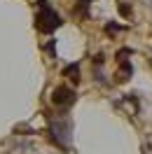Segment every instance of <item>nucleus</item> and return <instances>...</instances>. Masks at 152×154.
Masks as SVG:
<instances>
[{"label": "nucleus", "instance_id": "f257e3e1", "mask_svg": "<svg viewBox=\"0 0 152 154\" xmlns=\"http://www.w3.org/2000/svg\"><path fill=\"white\" fill-rule=\"evenodd\" d=\"M70 131H73V126H70L68 119H52L49 128H47V138L56 145L59 149H68V145H70Z\"/></svg>", "mask_w": 152, "mask_h": 154}, {"label": "nucleus", "instance_id": "f03ea898", "mask_svg": "<svg viewBox=\"0 0 152 154\" xmlns=\"http://www.w3.org/2000/svg\"><path fill=\"white\" fill-rule=\"evenodd\" d=\"M35 21H38L35 26H38L42 33H52V30H56L59 26L63 23V19H61L56 12L49 7V5H47V7H42V12H40L38 17H35Z\"/></svg>", "mask_w": 152, "mask_h": 154}, {"label": "nucleus", "instance_id": "7ed1b4c3", "mask_svg": "<svg viewBox=\"0 0 152 154\" xmlns=\"http://www.w3.org/2000/svg\"><path fill=\"white\" fill-rule=\"evenodd\" d=\"M75 91L70 87H66V84H61V87H56L54 91H52V103L56 107H68V105H73L75 103Z\"/></svg>", "mask_w": 152, "mask_h": 154}, {"label": "nucleus", "instance_id": "20e7f679", "mask_svg": "<svg viewBox=\"0 0 152 154\" xmlns=\"http://www.w3.org/2000/svg\"><path fill=\"white\" fill-rule=\"evenodd\" d=\"M63 75H66L73 84H80V79H82V77H80V63H68V66L63 68Z\"/></svg>", "mask_w": 152, "mask_h": 154}, {"label": "nucleus", "instance_id": "39448f33", "mask_svg": "<svg viewBox=\"0 0 152 154\" xmlns=\"http://www.w3.org/2000/svg\"><path fill=\"white\" fill-rule=\"evenodd\" d=\"M129 54H131V49H119V51H117V61H119V63H122V61H126V56H129Z\"/></svg>", "mask_w": 152, "mask_h": 154}, {"label": "nucleus", "instance_id": "423d86ee", "mask_svg": "<svg viewBox=\"0 0 152 154\" xmlns=\"http://www.w3.org/2000/svg\"><path fill=\"white\" fill-rule=\"evenodd\" d=\"M119 14H124V17H131V7H129L126 2H119Z\"/></svg>", "mask_w": 152, "mask_h": 154}, {"label": "nucleus", "instance_id": "0eeeda50", "mask_svg": "<svg viewBox=\"0 0 152 154\" xmlns=\"http://www.w3.org/2000/svg\"><path fill=\"white\" fill-rule=\"evenodd\" d=\"M105 30H108V33H117V30H122V26H119V23H112V21H110V23H105Z\"/></svg>", "mask_w": 152, "mask_h": 154}]
</instances>
